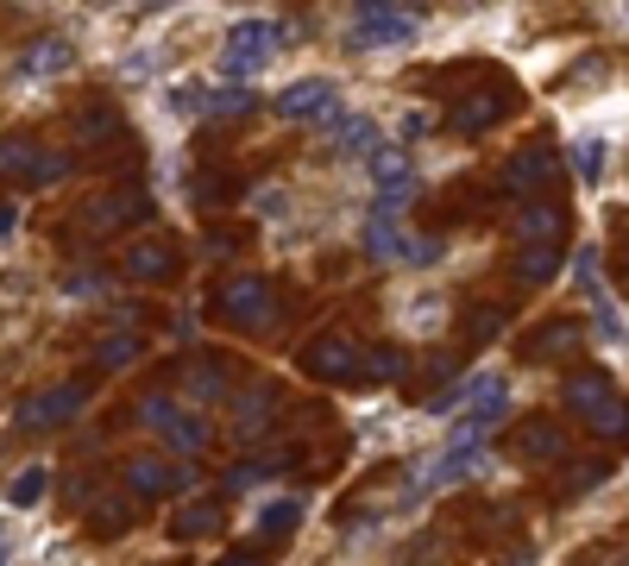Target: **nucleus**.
<instances>
[{
	"label": "nucleus",
	"mask_w": 629,
	"mask_h": 566,
	"mask_svg": "<svg viewBox=\"0 0 629 566\" xmlns=\"http://www.w3.org/2000/svg\"><path fill=\"white\" fill-rule=\"evenodd\" d=\"M321 133H328V152H340V157H372L378 152V120H365V114H340V120H328Z\"/></svg>",
	"instance_id": "f3484780"
},
{
	"label": "nucleus",
	"mask_w": 629,
	"mask_h": 566,
	"mask_svg": "<svg viewBox=\"0 0 629 566\" xmlns=\"http://www.w3.org/2000/svg\"><path fill=\"white\" fill-rule=\"evenodd\" d=\"M252 208H258V215H265V220H277V215H283V208H290V196H283V189H271V183H265V189H252Z\"/></svg>",
	"instance_id": "c9c22d12"
},
{
	"label": "nucleus",
	"mask_w": 629,
	"mask_h": 566,
	"mask_svg": "<svg viewBox=\"0 0 629 566\" xmlns=\"http://www.w3.org/2000/svg\"><path fill=\"white\" fill-rule=\"evenodd\" d=\"M277 403H283V391L277 384H252V391L234 403V434L239 441H258V434L277 422Z\"/></svg>",
	"instance_id": "2eb2a0df"
},
{
	"label": "nucleus",
	"mask_w": 629,
	"mask_h": 566,
	"mask_svg": "<svg viewBox=\"0 0 629 566\" xmlns=\"http://www.w3.org/2000/svg\"><path fill=\"white\" fill-rule=\"evenodd\" d=\"M365 171H372V189L384 202H410L415 189V157L403 152V145H378L372 157H365Z\"/></svg>",
	"instance_id": "ddd939ff"
},
{
	"label": "nucleus",
	"mask_w": 629,
	"mask_h": 566,
	"mask_svg": "<svg viewBox=\"0 0 629 566\" xmlns=\"http://www.w3.org/2000/svg\"><path fill=\"white\" fill-rule=\"evenodd\" d=\"M220 528V497H189V504L171 516V542H202Z\"/></svg>",
	"instance_id": "412c9836"
},
{
	"label": "nucleus",
	"mask_w": 629,
	"mask_h": 566,
	"mask_svg": "<svg viewBox=\"0 0 629 566\" xmlns=\"http://www.w3.org/2000/svg\"><path fill=\"white\" fill-rule=\"evenodd\" d=\"M598 478H605V466H579V472H567V485H560V491H567V497H579V491H591Z\"/></svg>",
	"instance_id": "4c0bfd02"
},
{
	"label": "nucleus",
	"mask_w": 629,
	"mask_h": 566,
	"mask_svg": "<svg viewBox=\"0 0 629 566\" xmlns=\"http://www.w3.org/2000/svg\"><path fill=\"white\" fill-rule=\"evenodd\" d=\"M560 347H579V321H542V328L523 340V352H529V359H554Z\"/></svg>",
	"instance_id": "393cba45"
},
{
	"label": "nucleus",
	"mask_w": 629,
	"mask_h": 566,
	"mask_svg": "<svg viewBox=\"0 0 629 566\" xmlns=\"http://www.w3.org/2000/svg\"><path fill=\"white\" fill-rule=\"evenodd\" d=\"M422 39V20L415 13H396V7H359L353 25H347V51H403V44Z\"/></svg>",
	"instance_id": "f03ea898"
},
{
	"label": "nucleus",
	"mask_w": 629,
	"mask_h": 566,
	"mask_svg": "<svg viewBox=\"0 0 629 566\" xmlns=\"http://www.w3.org/2000/svg\"><path fill=\"white\" fill-rule=\"evenodd\" d=\"M258 107V95L246 89V82H220V89H208V114L215 120H246Z\"/></svg>",
	"instance_id": "bb28decb"
},
{
	"label": "nucleus",
	"mask_w": 629,
	"mask_h": 566,
	"mask_svg": "<svg viewBox=\"0 0 629 566\" xmlns=\"http://www.w3.org/2000/svg\"><path fill=\"white\" fill-rule=\"evenodd\" d=\"M196 485V466L189 460H164V453H138L126 460V497H177V491Z\"/></svg>",
	"instance_id": "423d86ee"
},
{
	"label": "nucleus",
	"mask_w": 629,
	"mask_h": 566,
	"mask_svg": "<svg viewBox=\"0 0 629 566\" xmlns=\"http://www.w3.org/2000/svg\"><path fill=\"white\" fill-rule=\"evenodd\" d=\"M422 566H434V560H422Z\"/></svg>",
	"instance_id": "79ce46f5"
},
{
	"label": "nucleus",
	"mask_w": 629,
	"mask_h": 566,
	"mask_svg": "<svg viewBox=\"0 0 629 566\" xmlns=\"http://www.w3.org/2000/svg\"><path fill=\"white\" fill-rule=\"evenodd\" d=\"M0 234H7V239L20 234V202H7V208H0Z\"/></svg>",
	"instance_id": "ea45409f"
},
{
	"label": "nucleus",
	"mask_w": 629,
	"mask_h": 566,
	"mask_svg": "<svg viewBox=\"0 0 629 566\" xmlns=\"http://www.w3.org/2000/svg\"><path fill=\"white\" fill-rule=\"evenodd\" d=\"M101 290H107V277L101 271H70L63 277V296H101Z\"/></svg>",
	"instance_id": "f704fd0d"
},
{
	"label": "nucleus",
	"mask_w": 629,
	"mask_h": 566,
	"mask_svg": "<svg viewBox=\"0 0 629 566\" xmlns=\"http://www.w3.org/2000/svg\"><path fill=\"white\" fill-rule=\"evenodd\" d=\"M227 384H234V366H220V359H202V366L189 371V397H196V403H208V397H220V391H227Z\"/></svg>",
	"instance_id": "c85d7f7f"
},
{
	"label": "nucleus",
	"mask_w": 629,
	"mask_h": 566,
	"mask_svg": "<svg viewBox=\"0 0 629 566\" xmlns=\"http://www.w3.org/2000/svg\"><path fill=\"white\" fill-rule=\"evenodd\" d=\"M560 397H567V410L579 415L586 429L610 410V403H617V391H610V378H605V371H573V378H567V391H560Z\"/></svg>",
	"instance_id": "4468645a"
},
{
	"label": "nucleus",
	"mask_w": 629,
	"mask_h": 566,
	"mask_svg": "<svg viewBox=\"0 0 629 566\" xmlns=\"http://www.w3.org/2000/svg\"><path fill=\"white\" fill-rule=\"evenodd\" d=\"M554 271H560V246H523L516 253V277L523 284H548Z\"/></svg>",
	"instance_id": "cd10ccee"
},
{
	"label": "nucleus",
	"mask_w": 629,
	"mask_h": 566,
	"mask_svg": "<svg viewBox=\"0 0 629 566\" xmlns=\"http://www.w3.org/2000/svg\"><path fill=\"white\" fill-rule=\"evenodd\" d=\"M171 265H177V258H171L164 239H133V246L120 253V271L133 277V284H157V277H171Z\"/></svg>",
	"instance_id": "6ab92c4d"
},
{
	"label": "nucleus",
	"mask_w": 629,
	"mask_h": 566,
	"mask_svg": "<svg viewBox=\"0 0 629 566\" xmlns=\"http://www.w3.org/2000/svg\"><path fill=\"white\" fill-rule=\"evenodd\" d=\"M215 315L227 321V328H246L258 333L265 321H271V277H258V271H239L227 277L215 290Z\"/></svg>",
	"instance_id": "20e7f679"
},
{
	"label": "nucleus",
	"mask_w": 629,
	"mask_h": 566,
	"mask_svg": "<svg viewBox=\"0 0 629 566\" xmlns=\"http://www.w3.org/2000/svg\"><path fill=\"white\" fill-rule=\"evenodd\" d=\"M497 114H504V107H497L492 95H460V107H453V133H492L497 126Z\"/></svg>",
	"instance_id": "b1692460"
},
{
	"label": "nucleus",
	"mask_w": 629,
	"mask_h": 566,
	"mask_svg": "<svg viewBox=\"0 0 629 566\" xmlns=\"http://www.w3.org/2000/svg\"><path fill=\"white\" fill-rule=\"evenodd\" d=\"M441 258H447V239H415V246H410V265H441Z\"/></svg>",
	"instance_id": "e433bc0d"
},
{
	"label": "nucleus",
	"mask_w": 629,
	"mask_h": 566,
	"mask_svg": "<svg viewBox=\"0 0 629 566\" xmlns=\"http://www.w3.org/2000/svg\"><path fill=\"white\" fill-rule=\"evenodd\" d=\"M554 176H560V157H554L548 145H523V152H511V164H504V189H511V196H529V202H548Z\"/></svg>",
	"instance_id": "9d476101"
},
{
	"label": "nucleus",
	"mask_w": 629,
	"mask_h": 566,
	"mask_svg": "<svg viewBox=\"0 0 629 566\" xmlns=\"http://www.w3.org/2000/svg\"><path fill=\"white\" fill-rule=\"evenodd\" d=\"M511 453L516 460H560V453H567V429L548 422V415H535V422H523V429L511 434Z\"/></svg>",
	"instance_id": "dca6fc26"
},
{
	"label": "nucleus",
	"mask_w": 629,
	"mask_h": 566,
	"mask_svg": "<svg viewBox=\"0 0 629 566\" xmlns=\"http://www.w3.org/2000/svg\"><path fill=\"white\" fill-rule=\"evenodd\" d=\"M429 126H434L429 114H403V138H422V133H429Z\"/></svg>",
	"instance_id": "a19ab883"
},
{
	"label": "nucleus",
	"mask_w": 629,
	"mask_h": 566,
	"mask_svg": "<svg viewBox=\"0 0 629 566\" xmlns=\"http://www.w3.org/2000/svg\"><path fill=\"white\" fill-rule=\"evenodd\" d=\"M573 171L586 176V183H598L605 176V138H579L573 145Z\"/></svg>",
	"instance_id": "473e14b6"
},
{
	"label": "nucleus",
	"mask_w": 629,
	"mask_h": 566,
	"mask_svg": "<svg viewBox=\"0 0 629 566\" xmlns=\"http://www.w3.org/2000/svg\"><path fill=\"white\" fill-rule=\"evenodd\" d=\"M560 227H567L560 202H529V208L516 215V239H523V246H560Z\"/></svg>",
	"instance_id": "aec40b11"
},
{
	"label": "nucleus",
	"mask_w": 629,
	"mask_h": 566,
	"mask_svg": "<svg viewBox=\"0 0 629 566\" xmlns=\"http://www.w3.org/2000/svg\"><path fill=\"white\" fill-rule=\"evenodd\" d=\"M410 371V359L396 347H365V384H396Z\"/></svg>",
	"instance_id": "c756f323"
},
{
	"label": "nucleus",
	"mask_w": 629,
	"mask_h": 566,
	"mask_svg": "<svg viewBox=\"0 0 629 566\" xmlns=\"http://www.w3.org/2000/svg\"><path fill=\"white\" fill-rule=\"evenodd\" d=\"M138 422H145V429H157L164 434V447H177V453H202L208 447V422H202L196 410H171V397H145V403H138Z\"/></svg>",
	"instance_id": "1a4fd4ad"
},
{
	"label": "nucleus",
	"mask_w": 629,
	"mask_h": 566,
	"mask_svg": "<svg viewBox=\"0 0 629 566\" xmlns=\"http://www.w3.org/2000/svg\"><path fill=\"white\" fill-rule=\"evenodd\" d=\"M309 378L321 384H365V347H353L347 333H314L309 352H302Z\"/></svg>",
	"instance_id": "39448f33"
},
{
	"label": "nucleus",
	"mask_w": 629,
	"mask_h": 566,
	"mask_svg": "<svg viewBox=\"0 0 629 566\" xmlns=\"http://www.w3.org/2000/svg\"><path fill=\"white\" fill-rule=\"evenodd\" d=\"M126 523H133V510L120 504V497H107V510H95V528H101V535H120Z\"/></svg>",
	"instance_id": "72a5a7b5"
},
{
	"label": "nucleus",
	"mask_w": 629,
	"mask_h": 566,
	"mask_svg": "<svg viewBox=\"0 0 629 566\" xmlns=\"http://www.w3.org/2000/svg\"><path fill=\"white\" fill-rule=\"evenodd\" d=\"M82 410H89V384L63 378V384H51V391L25 397L20 410H13V429L20 434H51V429H63V422H76Z\"/></svg>",
	"instance_id": "7ed1b4c3"
},
{
	"label": "nucleus",
	"mask_w": 629,
	"mask_h": 566,
	"mask_svg": "<svg viewBox=\"0 0 629 566\" xmlns=\"http://www.w3.org/2000/svg\"><path fill=\"white\" fill-rule=\"evenodd\" d=\"M164 107H171L177 120H196V114H208V89H202V82H177Z\"/></svg>",
	"instance_id": "2f4dec72"
},
{
	"label": "nucleus",
	"mask_w": 629,
	"mask_h": 566,
	"mask_svg": "<svg viewBox=\"0 0 629 566\" xmlns=\"http://www.w3.org/2000/svg\"><path fill=\"white\" fill-rule=\"evenodd\" d=\"M277 120H314V126H328V120H340L347 107H340V89L328 76H296L290 89H277Z\"/></svg>",
	"instance_id": "0eeeda50"
},
{
	"label": "nucleus",
	"mask_w": 629,
	"mask_h": 566,
	"mask_svg": "<svg viewBox=\"0 0 629 566\" xmlns=\"http://www.w3.org/2000/svg\"><path fill=\"white\" fill-rule=\"evenodd\" d=\"M296 528H302V497H271V504L258 510V535L265 542H283Z\"/></svg>",
	"instance_id": "5701e85b"
},
{
	"label": "nucleus",
	"mask_w": 629,
	"mask_h": 566,
	"mask_svg": "<svg viewBox=\"0 0 629 566\" xmlns=\"http://www.w3.org/2000/svg\"><path fill=\"white\" fill-rule=\"evenodd\" d=\"M410 246H415V234H403V220H391V215H365V258H378V265H410Z\"/></svg>",
	"instance_id": "a211bd4d"
},
{
	"label": "nucleus",
	"mask_w": 629,
	"mask_h": 566,
	"mask_svg": "<svg viewBox=\"0 0 629 566\" xmlns=\"http://www.w3.org/2000/svg\"><path fill=\"white\" fill-rule=\"evenodd\" d=\"M277 44H283V25L239 20V25H227V39H220V70H227L234 82H252L258 70L277 58Z\"/></svg>",
	"instance_id": "f257e3e1"
},
{
	"label": "nucleus",
	"mask_w": 629,
	"mask_h": 566,
	"mask_svg": "<svg viewBox=\"0 0 629 566\" xmlns=\"http://www.w3.org/2000/svg\"><path fill=\"white\" fill-rule=\"evenodd\" d=\"M44 485H51V472H44V466L13 472V485H7V504H13V510H32V504L44 497Z\"/></svg>",
	"instance_id": "7c9ffc66"
},
{
	"label": "nucleus",
	"mask_w": 629,
	"mask_h": 566,
	"mask_svg": "<svg viewBox=\"0 0 629 566\" xmlns=\"http://www.w3.org/2000/svg\"><path fill=\"white\" fill-rule=\"evenodd\" d=\"M138 352H145V340H138V333H120V328H114V333H101V340H95V366H101V371H126Z\"/></svg>",
	"instance_id": "a878e982"
},
{
	"label": "nucleus",
	"mask_w": 629,
	"mask_h": 566,
	"mask_svg": "<svg viewBox=\"0 0 629 566\" xmlns=\"http://www.w3.org/2000/svg\"><path fill=\"white\" fill-rule=\"evenodd\" d=\"M0 171H7V183H13V189H51V183H63L70 157H63V152H44V145H25V138H7Z\"/></svg>",
	"instance_id": "6e6552de"
},
{
	"label": "nucleus",
	"mask_w": 629,
	"mask_h": 566,
	"mask_svg": "<svg viewBox=\"0 0 629 566\" xmlns=\"http://www.w3.org/2000/svg\"><path fill=\"white\" fill-rule=\"evenodd\" d=\"M70 126H76V145H82V152H89V145H107V138H120V114L107 107V101L82 107V114L70 120Z\"/></svg>",
	"instance_id": "4be33fe9"
},
{
	"label": "nucleus",
	"mask_w": 629,
	"mask_h": 566,
	"mask_svg": "<svg viewBox=\"0 0 629 566\" xmlns=\"http://www.w3.org/2000/svg\"><path fill=\"white\" fill-rule=\"evenodd\" d=\"M70 63H76V44L51 32V39H32L20 58H13V82H51V76H63Z\"/></svg>",
	"instance_id": "f8f14e48"
},
{
	"label": "nucleus",
	"mask_w": 629,
	"mask_h": 566,
	"mask_svg": "<svg viewBox=\"0 0 629 566\" xmlns=\"http://www.w3.org/2000/svg\"><path fill=\"white\" fill-rule=\"evenodd\" d=\"M133 220H152V196L145 189H114V196H95L82 208V234H120V227H133Z\"/></svg>",
	"instance_id": "9b49d317"
},
{
	"label": "nucleus",
	"mask_w": 629,
	"mask_h": 566,
	"mask_svg": "<svg viewBox=\"0 0 629 566\" xmlns=\"http://www.w3.org/2000/svg\"><path fill=\"white\" fill-rule=\"evenodd\" d=\"M220 566H265V554H258V547H234Z\"/></svg>",
	"instance_id": "58836bf2"
}]
</instances>
